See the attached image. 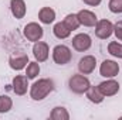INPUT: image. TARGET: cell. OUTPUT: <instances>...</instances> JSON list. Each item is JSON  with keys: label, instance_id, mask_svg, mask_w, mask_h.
Instances as JSON below:
<instances>
[{"label": "cell", "instance_id": "obj_4", "mask_svg": "<svg viewBox=\"0 0 122 120\" xmlns=\"http://www.w3.org/2000/svg\"><path fill=\"white\" fill-rule=\"evenodd\" d=\"M71 44H72V48L78 52H85L91 48L92 45V38L87 34V32H80L77 35L72 37L71 40Z\"/></svg>", "mask_w": 122, "mask_h": 120}, {"label": "cell", "instance_id": "obj_24", "mask_svg": "<svg viewBox=\"0 0 122 120\" xmlns=\"http://www.w3.org/2000/svg\"><path fill=\"white\" fill-rule=\"evenodd\" d=\"M114 34L118 41H122V21H117L114 24Z\"/></svg>", "mask_w": 122, "mask_h": 120}, {"label": "cell", "instance_id": "obj_21", "mask_svg": "<svg viewBox=\"0 0 122 120\" xmlns=\"http://www.w3.org/2000/svg\"><path fill=\"white\" fill-rule=\"evenodd\" d=\"M108 52L109 55H112L114 58L122 60V44L119 41H111L108 44Z\"/></svg>", "mask_w": 122, "mask_h": 120}, {"label": "cell", "instance_id": "obj_2", "mask_svg": "<svg viewBox=\"0 0 122 120\" xmlns=\"http://www.w3.org/2000/svg\"><path fill=\"white\" fill-rule=\"evenodd\" d=\"M91 86V82L90 79L82 75V74H75L72 75L70 79H68V88L72 93H77V95H82L85 93L87 89Z\"/></svg>", "mask_w": 122, "mask_h": 120}, {"label": "cell", "instance_id": "obj_25", "mask_svg": "<svg viewBox=\"0 0 122 120\" xmlns=\"http://www.w3.org/2000/svg\"><path fill=\"white\" fill-rule=\"evenodd\" d=\"M82 1L90 7H97V6H99L102 3V0H82Z\"/></svg>", "mask_w": 122, "mask_h": 120}, {"label": "cell", "instance_id": "obj_15", "mask_svg": "<svg viewBox=\"0 0 122 120\" xmlns=\"http://www.w3.org/2000/svg\"><path fill=\"white\" fill-rule=\"evenodd\" d=\"M38 20L43 24H53L56 21V10L51 7H41L38 11Z\"/></svg>", "mask_w": 122, "mask_h": 120}, {"label": "cell", "instance_id": "obj_18", "mask_svg": "<svg viewBox=\"0 0 122 120\" xmlns=\"http://www.w3.org/2000/svg\"><path fill=\"white\" fill-rule=\"evenodd\" d=\"M50 119H53V120H68L70 119V113H68V110H67L65 107H62V106H56V107L51 110V113H50Z\"/></svg>", "mask_w": 122, "mask_h": 120}, {"label": "cell", "instance_id": "obj_14", "mask_svg": "<svg viewBox=\"0 0 122 120\" xmlns=\"http://www.w3.org/2000/svg\"><path fill=\"white\" fill-rule=\"evenodd\" d=\"M29 62H30V61H29V57H27L26 54H19V55L10 57L9 65H10V68L14 69V71H21V69H24V68L27 66Z\"/></svg>", "mask_w": 122, "mask_h": 120}, {"label": "cell", "instance_id": "obj_7", "mask_svg": "<svg viewBox=\"0 0 122 120\" xmlns=\"http://www.w3.org/2000/svg\"><path fill=\"white\" fill-rule=\"evenodd\" d=\"M119 64L114 60H105L99 65V75L104 78H115L119 74Z\"/></svg>", "mask_w": 122, "mask_h": 120}, {"label": "cell", "instance_id": "obj_1", "mask_svg": "<svg viewBox=\"0 0 122 120\" xmlns=\"http://www.w3.org/2000/svg\"><path fill=\"white\" fill-rule=\"evenodd\" d=\"M56 89L54 81L50 78H41L38 81H36L30 86V97L36 102H41L44 100L53 90Z\"/></svg>", "mask_w": 122, "mask_h": 120}, {"label": "cell", "instance_id": "obj_22", "mask_svg": "<svg viewBox=\"0 0 122 120\" xmlns=\"http://www.w3.org/2000/svg\"><path fill=\"white\" fill-rule=\"evenodd\" d=\"M13 107V99L7 95H0V113H9Z\"/></svg>", "mask_w": 122, "mask_h": 120}, {"label": "cell", "instance_id": "obj_10", "mask_svg": "<svg viewBox=\"0 0 122 120\" xmlns=\"http://www.w3.org/2000/svg\"><path fill=\"white\" fill-rule=\"evenodd\" d=\"M29 78L26 75H16L13 78V82H11V86H13V92L17 95V96H24L27 93V90L30 88L29 85Z\"/></svg>", "mask_w": 122, "mask_h": 120}, {"label": "cell", "instance_id": "obj_23", "mask_svg": "<svg viewBox=\"0 0 122 120\" xmlns=\"http://www.w3.org/2000/svg\"><path fill=\"white\" fill-rule=\"evenodd\" d=\"M108 9L114 14H121L122 13V0H109Z\"/></svg>", "mask_w": 122, "mask_h": 120}, {"label": "cell", "instance_id": "obj_11", "mask_svg": "<svg viewBox=\"0 0 122 120\" xmlns=\"http://www.w3.org/2000/svg\"><path fill=\"white\" fill-rule=\"evenodd\" d=\"M97 68V58L94 55H84L78 61V71L82 75H90Z\"/></svg>", "mask_w": 122, "mask_h": 120}, {"label": "cell", "instance_id": "obj_9", "mask_svg": "<svg viewBox=\"0 0 122 120\" xmlns=\"http://www.w3.org/2000/svg\"><path fill=\"white\" fill-rule=\"evenodd\" d=\"M33 55L37 62H46L50 57V47L44 41H36L33 45Z\"/></svg>", "mask_w": 122, "mask_h": 120}, {"label": "cell", "instance_id": "obj_13", "mask_svg": "<svg viewBox=\"0 0 122 120\" xmlns=\"http://www.w3.org/2000/svg\"><path fill=\"white\" fill-rule=\"evenodd\" d=\"M10 11L14 18L21 20L27 13V6L24 0H10Z\"/></svg>", "mask_w": 122, "mask_h": 120}, {"label": "cell", "instance_id": "obj_5", "mask_svg": "<svg viewBox=\"0 0 122 120\" xmlns=\"http://www.w3.org/2000/svg\"><path fill=\"white\" fill-rule=\"evenodd\" d=\"M23 34H24V37H26L29 41L36 42V41H40V40L43 38V35H44V30H43V27H41L38 23L31 21V23H29V24L24 26V28H23Z\"/></svg>", "mask_w": 122, "mask_h": 120}, {"label": "cell", "instance_id": "obj_16", "mask_svg": "<svg viewBox=\"0 0 122 120\" xmlns=\"http://www.w3.org/2000/svg\"><path fill=\"white\" fill-rule=\"evenodd\" d=\"M85 96H87V99L92 102V103H95V105H99V103H102L104 102V99H105V96L102 95V92L99 90L98 86H90L87 92H85Z\"/></svg>", "mask_w": 122, "mask_h": 120}, {"label": "cell", "instance_id": "obj_20", "mask_svg": "<svg viewBox=\"0 0 122 120\" xmlns=\"http://www.w3.org/2000/svg\"><path fill=\"white\" fill-rule=\"evenodd\" d=\"M38 75H40V64L37 61L29 62L26 66V76L29 79H36Z\"/></svg>", "mask_w": 122, "mask_h": 120}, {"label": "cell", "instance_id": "obj_3", "mask_svg": "<svg viewBox=\"0 0 122 120\" xmlns=\"http://www.w3.org/2000/svg\"><path fill=\"white\" fill-rule=\"evenodd\" d=\"M51 55H53V61L57 65H67V64H70V61L72 60L71 48L68 45H64V44L56 45L53 48V51H51Z\"/></svg>", "mask_w": 122, "mask_h": 120}, {"label": "cell", "instance_id": "obj_8", "mask_svg": "<svg viewBox=\"0 0 122 120\" xmlns=\"http://www.w3.org/2000/svg\"><path fill=\"white\" fill-rule=\"evenodd\" d=\"M99 90L102 92V95L105 97H111V96H115L119 89H121V85L118 81H115L114 78H107L105 81H102L99 85H98Z\"/></svg>", "mask_w": 122, "mask_h": 120}, {"label": "cell", "instance_id": "obj_6", "mask_svg": "<svg viewBox=\"0 0 122 120\" xmlns=\"http://www.w3.org/2000/svg\"><path fill=\"white\" fill-rule=\"evenodd\" d=\"M112 34H114V24L109 20L102 18V20L97 21V24H95V35L99 40H108Z\"/></svg>", "mask_w": 122, "mask_h": 120}, {"label": "cell", "instance_id": "obj_17", "mask_svg": "<svg viewBox=\"0 0 122 120\" xmlns=\"http://www.w3.org/2000/svg\"><path fill=\"white\" fill-rule=\"evenodd\" d=\"M71 32H72V31L70 30L62 21L56 23L54 27H53V34H54L58 40H65V38H68V37L71 35Z\"/></svg>", "mask_w": 122, "mask_h": 120}, {"label": "cell", "instance_id": "obj_12", "mask_svg": "<svg viewBox=\"0 0 122 120\" xmlns=\"http://www.w3.org/2000/svg\"><path fill=\"white\" fill-rule=\"evenodd\" d=\"M77 16H78L80 24L84 26V27H95V24H97V21H98L97 14H95L94 11H91V10H88V9L80 10V11L77 13Z\"/></svg>", "mask_w": 122, "mask_h": 120}, {"label": "cell", "instance_id": "obj_19", "mask_svg": "<svg viewBox=\"0 0 122 120\" xmlns=\"http://www.w3.org/2000/svg\"><path fill=\"white\" fill-rule=\"evenodd\" d=\"M62 23L70 28L71 31H75L80 28V20H78V16L77 14H74V13H71V14H67L65 17H64V20H62Z\"/></svg>", "mask_w": 122, "mask_h": 120}]
</instances>
